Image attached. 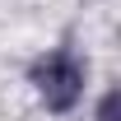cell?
<instances>
[{
	"label": "cell",
	"mask_w": 121,
	"mask_h": 121,
	"mask_svg": "<svg viewBox=\"0 0 121 121\" xmlns=\"http://www.w3.org/2000/svg\"><path fill=\"white\" fill-rule=\"evenodd\" d=\"M28 84L33 93L42 98L47 112H56V117H65V112H75L79 98H84V84H89V65L70 51V47H56V51H47V56L33 60L28 70Z\"/></svg>",
	"instance_id": "1"
},
{
	"label": "cell",
	"mask_w": 121,
	"mask_h": 121,
	"mask_svg": "<svg viewBox=\"0 0 121 121\" xmlns=\"http://www.w3.org/2000/svg\"><path fill=\"white\" fill-rule=\"evenodd\" d=\"M117 107H121V93H117V89H107V93H103V103H98V121H117Z\"/></svg>",
	"instance_id": "2"
}]
</instances>
